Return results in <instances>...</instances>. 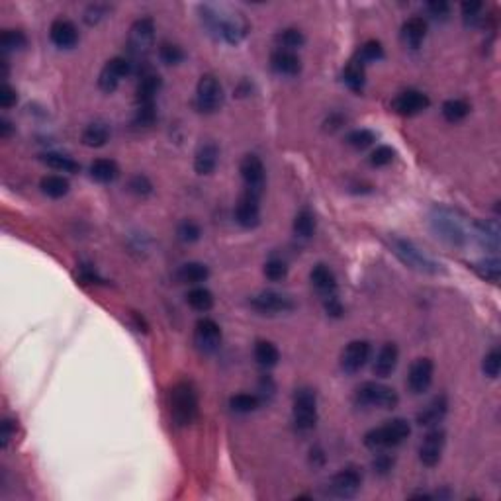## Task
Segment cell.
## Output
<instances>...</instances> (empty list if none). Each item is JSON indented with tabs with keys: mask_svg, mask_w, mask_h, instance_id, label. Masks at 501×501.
<instances>
[{
	"mask_svg": "<svg viewBox=\"0 0 501 501\" xmlns=\"http://www.w3.org/2000/svg\"><path fill=\"white\" fill-rule=\"evenodd\" d=\"M265 276L270 282H280L288 276V267L282 258H268L265 263Z\"/></svg>",
	"mask_w": 501,
	"mask_h": 501,
	"instance_id": "obj_46",
	"label": "cell"
},
{
	"mask_svg": "<svg viewBox=\"0 0 501 501\" xmlns=\"http://www.w3.org/2000/svg\"><path fill=\"white\" fill-rule=\"evenodd\" d=\"M89 170L90 177L96 182H102V184H110V182H114L120 177V167L112 159H96V161H92Z\"/></svg>",
	"mask_w": 501,
	"mask_h": 501,
	"instance_id": "obj_29",
	"label": "cell"
},
{
	"mask_svg": "<svg viewBox=\"0 0 501 501\" xmlns=\"http://www.w3.org/2000/svg\"><path fill=\"white\" fill-rule=\"evenodd\" d=\"M474 237L480 245L491 253L500 251V223L495 220H482L474 223Z\"/></svg>",
	"mask_w": 501,
	"mask_h": 501,
	"instance_id": "obj_24",
	"label": "cell"
},
{
	"mask_svg": "<svg viewBox=\"0 0 501 501\" xmlns=\"http://www.w3.org/2000/svg\"><path fill=\"white\" fill-rule=\"evenodd\" d=\"M384 57V47L376 39H368L367 44L360 45L358 49V61L360 63H372V61H380Z\"/></svg>",
	"mask_w": 501,
	"mask_h": 501,
	"instance_id": "obj_43",
	"label": "cell"
},
{
	"mask_svg": "<svg viewBox=\"0 0 501 501\" xmlns=\"http://www.w3.org/2000/svg\"><path fill=\"white\" fill-rule=\"evenodd\" d=\"M163 87V80L155 73H143L137 85V104H155V96Z\"/></svg>",
	"mask_w": 501,
	"mask_h": 501,
	"instance_id": "obj_28",
	"label": "cell"
},
{
	"mask_svg": "<svg viewBox=\"0 0 501 501\" xmlns=\"http://www.w3.org/2000/svg\"><path fill=\"white\" fill-rule=\"evenodd\" d=\"M255 360L263 368L276 367L280 360V351L276 349V345L270 343V341H256Z\"/></svg>",
	"mask_w": 501,
	"mask_h": 501,
	"instance_id": "obj_35",
	"label": "cell"
},
{
	"mask_svg": "<svg viewBox=\"0 0 501 501\" xmlns=\"http://www.w3.org/2000/svg\"><path fill=\"white\" fill-rule=\"evenodd\" d=\"M482 370L488 378H498L501 372V353L500 349H491L490 353L484 357Z\"/></svg>",
	"mask_w": 501,
	"mask_h": 501,
	"instance_id": "obj_47",
	"label": "cell"
},
{
	"mask_svg": "<svg viewBox=\"0 0 501 501\" xmlns=\"http://www.w3.org/2000/svg\"><path fill=\"white\" fill-rule=\"evenodd\" d=\"M106 12H108V6H104V4H90L87 12H85V22L92 26V24H98L106 16Z\"/></svg>",
	"mask_w": 501,
	"mask_h": 501,
	"instance_id": "obj_55",
	"label": "cell"
},
{
	"mask_svg": "<svg viewBox=\"0 0 501 501\" xmlns=\"http://www.w3.org/2000/svg\"><path fill=\"white\" fill-rule=\"evenodd\" d=\"M128 188L132 194L135 196H139V198H145V196H149L151 192H153V184H151V180L147 179L145 175H134L130 182H128Z\"/></svg>",
	"mask_w": 501,
	"mask_h": 501,
	"instance_id": "obj_50",
	"label": "cell"
},
{
	"mask_svg": "<svg viewBox=\"0 0 501 501\" xmlns=\"http://www.w3.org/2000/svg\"><path fill=\"white\" fill-rule=\"evenodd\" d=\"M202 22H204V26H206L212 34L225 39L227 44H239V42H243L247 32H249V24L245 22V18H243L241 14L222 16V14H218V12L210 8V6H204V8H202Z\"/></svg>",
	"mask_w": 501,
	"mask_h": 501,
	"instance_id": "obj_1",
	"label": "cell"
},
{
	"mask_svg": "<svg viewBox=\"0 0 501 501\" xmlns=\"http://www.w3.org/2000/svg\"><path fill=\"white\" fill-rule=\"evenodd\" d=\"M294 235L300 239H310L315 231V216L310 208H301L300 212L296 213L294 223H292Z\"/></svg>",
	"mask_w": 501,
	"mask_h": 501,
	"instance_id": "obj_34",
	"label": "cell"
},
{
	"mask_svg": "<svg viewBox=\"0 0 501 501\" xmlns=\"http://www.w3.org/2000/svg\"><path fill=\"white\" fill-rule=\"evenodd\" d=\"M482 8H484V6H482L480 2H464L462 8H460V10H462L464 22L470 24V26H476V24L482 20V16H480V14H482Z\"/></svg>",
	"mask_w": 501,
	"mask_h": 501,
	"instance_id": "obj_53",
	"label": "cell"
},
{
	"mask_svg": "<svg viewBox=\"0 0 501 501\" xmlns=\"http://www.w3.org/2000/svg\"><path fill=\"white\" fill-rule=\"evenodd\" d=\"M343 82L353 92H360L364 89L367 82V73H364V63H360L358 59H353L343 71Z\"/></svg>",
	"mask_w": 501,
	"mask_h": 501,
	"instance_id": "obj_31",
	"label": "cell"
},
{
	"mask_svg": "<svg viewBox=\"0 0 501 501\" xmlns=\"http://www.w3.org/2000/svg\"><path fill=\"white\" fill-rule=\"evenodd\" d=\"M12 130H14V128H12V123L8 122V120H0V135H2V137H10Z\"/></svg>",
	"mask_w": 501,
	"mask_h": 501,
	"instance_id": "obj_58",
	"label": "cell"
},
{
	"mask_svg": "<svg viewBox=\"0 0 501 501\" xmlns=\"http://www.w3.org/2000/svg\"><path fill=\"white\" fill-rule=\"evenodd\" d=\"M159 57H161V61L163 63H167V65H179L184 61V51H182V47L175 44H163L159 47Z\"/></svg>",
	"mask_w": 501,
	"mask_h": 501,
	"instance_id": "obj_48",
	"label": "cell"
},
{
	"mask_svg": "<svg viewBox=\"0 0 501 501\" xmlns=\"http://www.w3.org/2000/svg\"><path fill=\"white\" fill-rule=\"evenodd\" d=\"M229 407L235 413H251L255 412L256 407H261V400L256 394L241 392V394H235L229 398Z\"/></svg>",
	"mask_w": 501,
	"mask_h": 501,
	"instance_id": "obj_39",
	"label": "cell"
},
{
	"mask_svg": "<svg viewBox=\"0 0 501 501\" xmlns=\"http://www.w3.org/2000/svg\"><path fill=\"white\" fill-rule=\"evenodd\" d=\"M130 71H132V63L125 57H114V59H110L102 67L100 75H98V87H100L102 92L112 94L114 90L118 89L120 80L125 75H130Z\"/></svg>",
	"mask_w": 501,
	"mask_h": 501,
	"instance_id": "obj_16",
	"label": "cell"
},
{
	"mask_svg": "<svg viewBox=\"0 0 501 501\" xmlns=\"http://www.w3.org/2000/svg\"><path fill=\"white\" fill-rule=\"evenodd\" d=\"M241 179L245 182V190H251L255 194L263 196V188H265V180H267V170L263 161L256 155H245L241 161Z\"/></svg>",
	"mask_w": 501,
	"mask_h": 501,
	"instance_id": "obj_17",
	"label": "cell"
},
{
	"mask_svg": "<svg viewBox=\"0 0 501 501\" xmlns=\"http://www.w3.org/2000/svg\"><path fill=\"white\" fill-rule=\"evenodd\" d=\"M294 427L300 433H310L317 425V396L312 388H298L294 394V407H292Z\"/></svg>",
	"mask_w": 501,
	"mask_h": 501,
	"instance_id": "obj_6",
	"label": "cell"
},
{
	"mask_svg": "<svg viewBox=\"0 0 501 501\" xmlns=\"http://www.w3.org/2000/svg\"><path fill=\"white\" fill-rule=\"evenodd\" d=\"M310 280L315 292L319 294L322 301L331 300V298H339L337 294V279H335L333 270L327 265H315L310 272Z\"/></svg>",
	"mask_w": 501,
	"mask_h": 501,
	"instance_id": "obj_20",
	"label": "cell"
},
{
	"mask_svg": "<svg viewBox=\"0 0 501 501\" xmlns=\"http://www.w3.org/2000/svg\"><path fill=\"white\" fill-rule=\"evenodd\" d=\"M446 412H448V400H446L445 394L434 396L433 400L429 401L423 410L417 413V423L421 425V427H429V429L437 427V425L445 419Z\"/></svg>",
	"mask_w": 501,
	"mask_h": 501,
	"instance_id": "obj_22",
	"label": "cell"
},
{
	"mask_svg": "<svg viewBox=\"0 0 501 501\" xmlns=\"http://www.w3.org/2000/svg\"><path fill=\"white\" fill-rule=\"evenodd\" d=\"M376 141V135L374 132H370V130H355V132H351V134L346 135V143L351 145L353 149H358V151H362V149H367L370 145Z\"/></svg>",
	"mask_w": 501,
	"mask_h": 501,
	"instance_id": "obj_44",
	"label": "cell"
},
{
	"mask_svg": "<svg viewBox=\"0 0 501 501\" xmlns=\"http://www.w3.org/2000/svg\"><path fill=\"white\" fill-rule=\"evenodd\" d=\"M392 251H394V255L398 256L405 267L413 268V270H417V272L437 274V272L441 270V265H439L437 261H433L431 256L425 255L421 249H417V247L413 245L412 241H407V239L394 237V239H392Z\"/></svg>",
	"mask_w": 501,
	"mask_h": 501,
	"instance_id": "obj_7",
	"label": "cell"
},
{
	"mask_svg": "<svg viewBox=\"0 0 501 501\" xmlns=\"http://www.w3.org/2000/svg\"><path fill=\"white\" fill-rule=\"evenodd\" d=\"M251 308L263 315H279V313H290L296 304L288 294H282L276 290H263L251 298Z\"/></svg>",
	"mask_w": 501,
	"mask_h": 501,
	"instance_id": "obj_9",
	"label": "cell"
},
{
	"mask_svg": "<svg viewBox=\"0 0 501 501\" xmlns=\"http://www.w3.org/2000/svg\"><path fill=\"white\" fill-rule=\"evenodd\" d=\"M400 35L403 45H407V47H412V49H417L419 45L423 44L425 35H427V22H425V18L413 16L410 20H405L403 26H401Z\"/></svg>",
	"mask_w": 501,
	"mask_h": 501,
	"instance_id": "obj_27",
	"label": "cell"
},
{
	"mask_svg": "<svg viewBox=\"0 0 501 501\" xmlns=\"http://www.w3.org/2000/svg\"><path fill=\"white\" fill-rule=\"evenodd\" d=\"M270 67L282 77H296L301 71V61L300 57L296 55V51L274 49L270 55Z\"/></svg>",
	"mask_w": 501,
	"mask_h": 501,
	"instance_id": "obj_23",
	"label": "cell"
},
{
	"mask_svg": "<svg viewBox=\"0 0 501 501\" xmlns=\"http://www.w3.org/2000/svg\"><path fill=\"white\" fill-rule=\"evenodd\" d=\"M392 108L400 116H417L429 108V96L419 90H403L392 100Z\"/></svg>",
	"mask_w": 501,
	"mask_h": 501,
	"instance_id": "obj_19",
	"label": "cell"
},
{
	"mask_svg": "<svg viewBox=\"0 0 501 501\" xmlns=\"http://www.w3.org/2000/svg\"><path fill=\"white\" fill-rule=\"evenodd\" d=\"M235 222L245 229H253L261 223V194L245 190L235 206Z\"/></svg>",
	"mask_w": 501,
	"mask_h": 501,
	"instance_id": "obj_12",
	"label": "cell"
},
{
	"mask_svg": "<svg viewBox=\"0 0 501 501\" xmlns=\"http://www.w3.org/2000/svg\"><path fill=\"white\" fill-rule=\"evenodd\" d=\"M355 405L358 407H378V410H394L400 403L398 392L380 384V382H364L355 392Z\"/></svg>",
	"mask_w": 501,
	"mask_h": 501,
	"instance_id": "obj_5",
	"label": "cell"
},
{
	"mask_svg": "<svg viewBox=\"0 0 501 501\" xmlns=\"http://www.w3.org/2000/svg\"><path fill=\"white\" fill-rule=\"evenodd\" d=\"M155 42V22L151 18H139L132 24L128 35V49L135 57H145Z\"/></svg>",
	"mask_w": 501,
	"mask_h": 501,
	"instance_id": "obj_10",
	"label": "cell"
},
{
	"mask_svg": "<svg viewBox=\"0 0 501 501\" xmlns=\"http://www.w3.org/2000/svg\"><path fill=\"white\" fill-rule=\"evenodd\" d=\"M434 364L431 358H417L407 372V388L413 394H423L433 384Z\"/></svg>",
	"mask_w": 501,
	"mask_h": 501,
	"instance_id": "obj_18",
	"label": "cell"
},
{
	"mask_svg": "<svg viewBox=\"0 0 501 501\" xmlns=\"http://www.w3.org/2000/svg\"><path fill=\"white\" fill-rule=\"evenodd\" d=\"M446 445V434L439 427H431V431L425 434L423 443L419 446V460L427 468L437 466L441 462L443 450Z\"/></svg>",
	"mask_w": 501,
	"mask_h": 501,
	"instance_id": "obj_14",
	"label": "cell"
},
{
	"mask_svg": "<svg viewBox=\"0 0 501 501\" xmlns=\"http://www.w3.org/2000/svg\"><path fill=\"white\" fill-rule=\"evenodd\" d=\"M14 434H16V423L12 419H4L2 421V431H0V445H2V448L8 446Z\"/></svg>",
	"mask_w": 501,
	"mask_h": 501,
	"instance_id": "obj_57",
	"label": "cell"
},
{
	"mask_svg": "<svg viewBox=\"0 0 501 501\" xmlns=\"http://www.w3.org/2000/svg\"><path fill=\"white\" fill-rule=\"evenodd\" d=\"M42 161L47 167L55 168L59 173H78L77 161H73L67 155H61V153H45V155H42Z\"/></svg>",
	"mask_w": 501,
	"mask_h": 501,
	"instance_id": "obj_40",
	"label": "cell"
},
{
	"mask_svg": "<svg viewBox=\"0 0 501 501\" xmlns=\"http://www.w3.org/2000/svg\"><path fill=\"white\" fill-rule=\"evenodd\" d=\"M441 112H443V118H445L446 122L458 123L470 114V104L466 100H462V98H450V100H446L443 104V110Z\"/></svg>",
	"mask_w": 501,
	"mask_h": 501,
	"instance_id": "obj_37",
	"label": "cell"
},
{
	"mask_svg": "<svg viewBox=\"0 0 501 501\" xmlns=\"http://www.w3.org/2000/svg\"><path fill=\"white\" fill-rule=\"evenodd\" d=\"M110 139V128L104 122L89 123L82 132V143L87 147H104Z\"/></svg>",
	"mask_w": 501,
	"mask_h": 501,
	"instance_id": "obj_32",
	"label": "cell"
},
{
	"mask_svg": "<svg viewBox=\"0 0 501 501\" xmlns=\"http://www.w3.org/2000/svg\"><path fill=\"white\" fill-rule=\"evenodd\" d=\"M26 44H28V39H26V35L20 30H4L2 35H0V47L6 53L8 51H18V49L26 47Z\"/></svg>",
	"mask_w": 501,
	"mask_h": 501,
	"instance_id": "obj_42",
	"label": "cell"
},
{
	"mask_svg": "<svg viewBox=\"0 0 501 501\" xmlns=\"http://www.w3.org/2000/svg\"><path fill=\"white\" fill-rule=\"evenodd\" d=\"M223 102V89L213 75H204L196 87V108L204 114L220 110Z\"/></svg>",
	"mask_w": 501,
	"mask_h": 501,
	"instance_id": "obj_11",
	"label": "cell"
},
{
	"mask_svg": "<svg viewBox=\"0 0 501 501\" xmlns=\"http://www.w3.org/2000/svg\"><path fill=\"white\" fill-rule=\"evenodd\" d=\"M474 270L478 272L480 276L488 282H500V274H501V263L500 258H486V261H480L474 265Z\"/></svg>",
	"mask_w": 501,
	"mask_h": 501,
	"instance_id": "obj_41",
	"label": "cell"
},
{
	"mask_svg": "<svg viewBox=\"0 0 501 501\" xmlns=\"http://www.w3.org/2000/svg\"><path fill=\"white\" fill-rule=\"evenodd\" d=\"M220 161V149L212 141H206L198 147L196 155H194V170L198 175H212Z\"/></svg>",
	"mask_w": 501,
	"mask_h": 501,
	"instance_id": "obj_26",
	"label": "cell"
},
{
	"mask_svg": "<svg viewBox=\"0 0 501 501\" xmlns=\"http://www.w3.org/2000/svg\"><path fill=\"white\" fill-rule=\"evenodd\" d=\"M410 434H412V425H410V421L398 417V419H392V421H386V423L380 425V427L370 429V431L364 434V445H367V448H370V450L380 452V450H388V448L401 445Z\"/></svg>",
	"mask_w": 501,
	"mask_h": 501,
	"instance_id": "obj_2",
	"label": "cell"
},
{
	"mask_svg": "<svg viewBox=\"0 0 501 501\" xmlns=\"http://www.w3.org/2000/svg\"><path fill=\"white\" fill-rule=\"evenodd\" d=\"M274 42L279 45V49L296 51V49H300L301 45L306 44V37H304V34H301L300 30H296V28H286V30H282V32L276 34Z\"/></svg>",
	"mask_w": 501,
	"mask_h": 501,
	"instance_id": "obj_38",
	"label": "cell"
},
{
	"mask_svg": "<svg viewBox=\"0 0 501 501\" xmlns=\"http://www.w3.org/2000/svg\"><path fill=\"white\" fill-rule=\"evenodd\" d=\"M372 468H374V472L380 474V476L390 474L392 468H394V457H390V455H386V452L380 450V455L374 458V462H372Z\"/></svg>",
	"mask_w": 501,
	"mask_h": 501,
	"instance_id": "obj_54",
	"label": "cell"
},
{
	"mask_svg": "<svg viewBox=\"0 0 501 501\" xmlns=\"http://www.w3.org/2000/svg\"><path fill=\"white\" fill-rule=\"evenodd\" d=\"M427 12L433 20H439V22H445L450 18V4L445 2V0H434V2H429L427 4Z\"/></svg>",
	"mask_w": 501,
	"mask_h": 501,
	"instance_id": "obj_52",
	"label": "cell"
},
{
	"mask_svg": "<svg viewBox=\"0 0 501 501\" xmlns=\"http://www.w3.org/2000/svg\"><path fill=\"white\" fill-rule=\"evenodd\" d=\"M18 102V94H16V90L12 89L10 85H2L0 87V106L4 108V110H8V108H12L14 104Z\"/></svg>",
	"mask_w": 501,
	"mask_h": 501,
	"instance_id": "obj_56",
	"label": "cell"
},
{
	"mask_svg": "<svg viewBox=\"0 0 501 501\" xmlns=\"http://www.w3.org/2000/svg\"><path fill=\"white\" fill-rule=\"evenodd\" d=\"M362 486V472L357 466H346L331 476L327 484V493L337 500H351L355 498Z\"/></svg>",
	"mask_w": 501,
	"mask_h": 501,
	"instance_id": "obj_8",
	"label": "cell"
},
{
	"mask_svg": "<svg viewBox=\"0 0 501 501\" xmlns=\"http://www.w3.org/2000/svg\"><path fill=\"white\" fill-rule=\"evenodd\" d=\"M431 229L439 239L446 241L448 245H464L468 239L466 227L460 216L443 206H437L431 212Z\"/></svg>",
	"mask_w": 501,
	"mask_h": 501,
	"instance_id": "obj_3",
	"label": "cell"
},
{
	"mask_svg": "<svg viewBox=\"0 0 501 501\" xmlns=\"http://www.w3.org/2000/svg\"><path fill=\"white\" fill-rule=\"evenodd\" d=\"M394 149L388 147V145H378L372 153H370V165L372 167H386V165H390L392 161H394Z\"/></svg>",
	"mask_w": 501,
	"mask_h": 501,
	"instance_id": "obj_51",
	"label": "cell"
},
{
	"mask_svg": "<svg viewBox=\"0 0 501 501\" xmlns=\"http://www.w3.org/2000/svg\"><path fill=\"white\" fill-rule=\"evenodd\" d=\"M177 235H179V239L182 243H196L198 239H200L202 235V229L200 225L196 222H192V220H184V222L179 223V227H177Z\"/></svg>",
	"mask_w": 501,
	"mask_h": 501,
	"instance_id": "obj_45",
	"label": "cell"
},
{
	"mask_svg": "<svg viewBox=\"0 0 501 501\" xmlns=\"http://www.w3.org/2000/svg\"><path fill=\"white\" fill-rule=\"evenodd\" d=\"M370 343L368 341H351L341 353V370L345 374H357L362 368L367 367L368 358H370Z\"/></svg>",
	"mask_w": 501,
	"mask_h": 501,
	"instance_id": "obj_13",
	"label": "cell"
},
{
	"mask_svg": "<svg viewBox=\"0 0 501 501\" xmlns=\"http://www.w3.org/2000/svg\"><path fill=\"white\" fill-rule=\"evenodd\" d=\"M157 118L155 104H137V110H135L134 123L139 128H149L153 125Z\"/></svg>",
	"mask_w": 501,
	"mask_h": 501,
	"instance_id": "obj_49",
	"label": "cell"
},
{
	"mask_svg": "<svg viewBox=\"0 0 501 501\" xmlns=\"http://www.w3.org/2000/svg\"><path fill=\"white\" fill-rule=\"evenodd\" d=\"M49 39L59 49H73L78 44V30L67 18H57L49 28Z\"/></svg>",
	"mask_w": 501,
	"mask_h": 501,
	"instance_id": "obj_21",
	"label": "cell"
},
{
	"mask_svg": "<svg viewBox=\"0 0 501 501\" xmlns=\"http://www.w3.org/2000/svg\"><path fill=\"white\" fill-rule=\"evenodd\" d=\"M198 415V394L190 382H179L170 392V417L179 427L194 423Z\"/></svg>",
	"mask_w": 501,
	"mask_h": 501,
	"instance_id": "obj_4",
	"label": "cell"
},
{
	"mask_svg": "<svg viewBox=\"0 0 501 501\" xmlns=\"http://www.w3.org/2000/svg\"><path fill=\"white\" fill-rule=\"evenodd\" d=\"M398 360H400V349H398V345L396 343H386L378 351L372 370H374V374L378 378H388L392 372L396 370V367H398Z\"/></svg>",
	"mask_w": 501,
	"mask_h": 501,
	"instance_id": "obj_25",
	"label": "cell"
},
{
	"mask_svg": "<svg viewBox=\"0 0 501 501\" xmlns=\"http://www.w3.org/2000/svg\"><path fill=\"white\" fill-rule=\"evenodd\" d=\"M186 301H188V306L194 312L206 313L213 308V294L208 288L196 286V288H192L186 294Z\"/></svg>",
	"mask_w": 501,
	"mask_h": 501,
	"instance_id": "obj_36",
	"label": "cell"
},
{
	"mask_svg": "<svg viewBox=\"0 0 501 501\" xmlns=\"http://www.w3.org/2000/svg\"><path fill=\"white\" fill-rule=\"evenodd\" d=\"M208 276H210V268L204 263H184L177 270V279L184 284H200V282H206Z\"/></svg>",
	"mask_w": 501,
	"mask_h": 501,
	"instance_id": "obj_30",
	"label": "cell"
},
{
	"mask_svg": "<svg viewBox=\"0 0 501 501\" xmlns=\"http://www.w3.org/2000/svg\"><path fill=\"white\" fill-rule=\"evenodd\" d=\"M194 343L206 355L216 353L220 349V345H222V329H220V325L213 319H210V317L200 319V322L196 323V327H194Z\"/></svg>",
	"mask_w": 501,
	"mask_h": 501,
	"instance_id": "obj_15",
	"label": "cell"
},
{
	"mask_svg": "<svg viewBox=\"0 0 501 501\" xmlns=\"http://www.w3.org/2000/svg\"><path fill=\"white\" fill-rule=\"evenodd\" d=\"M39 188L44 192L45 196H49V198H63V196H67L69 188H71V184H69V180L63 177V175H47L42 179L39 182Z\"/></svg>",
	"mask_w": 501,
	"mask_h": 501,
	"instance_id": "obj_33",
	"label": "cell"
}]
</instances>
